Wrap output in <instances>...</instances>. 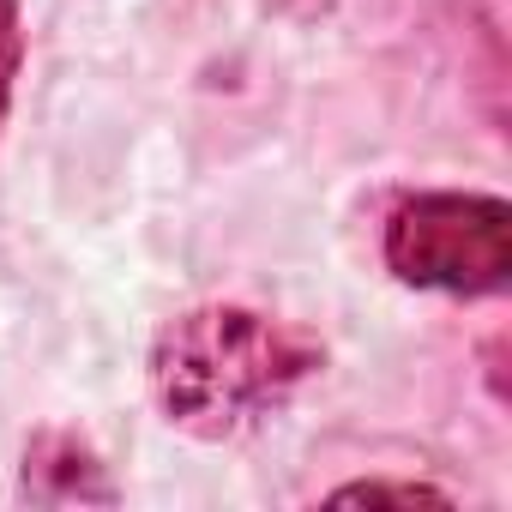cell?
Segmentation results:
<instances>
[{"label":"cell","instance_id":"cell-1","mask_svg":"<svg viewBox=\"0 0 512 512\" xmlns=\"http://www.w3.org/2000/svg\"><path fill=\"white\" fill-rule=\"evenodd\" d=\"M320 368H326V350L296 326L260 308L211 302L163 326L151 350V392L175 428L199 440H229L253 422H266L272 410H284L290 392Z\"/></svg>","mask_w":512,"mask_h":512},{"label":"cell","instance_id":"cell-2","mask_svg":"<svg viewBox=\"0 0 512 512\" xmlns=\"http://www.w3.org/2000/svg\"><path fill=\"white\" fill-rule=\"evenodd\" d=\"M386 266L410 290L494 296L512 278V211L494 193H410L386 217Z\"/></svg>","mask_w":512,"mask_h":512},{"label":"cell","instance_id":"cell-3","mask_svg":"<svg viewBox=\"0 0 512 512\" xmlns=\"http://www.w3.org/2000/svg\"><path fill=\"white\" fill-rule=\"evenodd\" d=\"M19 67H25V25H19V0H0V127H7L13 91H19Z\"/></svg>","mask_w":512,"mask_h":512}]
</instances>
